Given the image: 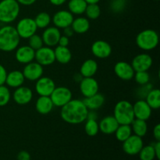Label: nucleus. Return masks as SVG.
<instances>
[{
    "mask_svg": "<svg viewBox=\"0 0 160 160\" xmlns=\"http://www.w3.org/2000/svg\"><path fill=\"white\" fill-rule=\"evenodd\" d=\"M88 109L83 100L72 98L68 103L61 107L60 117L63 121L70 124H80L87 120Z\"/></svg>",
    "mask_w": 160,
    "mask_h": 160,
    "instance_id": "1",
    "label": "nucleus"
},
{
    "mask_svg": "<svg viewBox=\"0 0 160 160\" xmlns=\"http://www.w3.org/2000/svg\"><path fill=\"white\" fill-rule=\"evenodd\" d=\"M20 38L15 27L6 24L0 28V50L10 52L17 49L20 45Z\"/></svg>",
    "mask_w": 160,
    "mask_h": 160,
    "instance_id": "2",
    "label": "nucleus"
},
{
    "mask_svg": "<svg viewBox=\"0 0 160 160\" xmlns=\"http://www.w3.org/2000/svg\"><path fill=\"white\" fill-rule=\"evenodd\" d=\"M135 42L140 49L145 52L152 51L159 45V34L153 29H145L138 34Z\"/></svg>",
    "mask_w": 160,
    "mask_h": 160,
    "instance_id": "3",
    "label": "nucleus"
},
{
    "mask_svg": "<svg viewBox=\"0 0 160 160\" xmlns=\"http://www.w3.org/2000/svg\"><path fill=\"white\" fill-rule=\"evenodd\" d=\"M113 117L119 124H129L135 119L133 104L128 100H120L114 106Z\"/></svg>",
    "mask_w": 160,
    "mask_h": 160,
    "instance_id": "4",
    "label": "nucleus"
},
{
    "mask_svg": "<svg viewBox=\"0 0 160 160\" xmlns=\"http://www.w3.org/2000/svg\"><path fill=\"white\" fill-rule=\"evenodd\" d=\"M20 5L17 0H2L0 1V22L2 23H12L19 17Z\"/></svg>",
    "mask_w": 160,
    "mask_h": 160,
    "instance_id": "5",
    "label": "nucleus"
},
{
    "mask_svg": "<svg viewBox=\"0 0 160 160\" xmlns=\"http://www.w3.org/2000/svg\"><path fill=\"white\" fill-rule=\"evenodd\" d=\"M20 39H28L38 31L34 20L31 17H23L17 22L15 27Z\"/></svg>",
    "mask_w": 160,
    "mask_h": 160,
    "instance_id": "6",
    "label": "nucleus"
},
{
    "mask_svg": "<svg viewBox=\"0 0 160 160\" xmlns=\"http://www.w3.org/2000/svg\"><path fill=\"white\" fill-rule=\"evenodd\" d=\"M49 97L54 106L61 108L73 98V93L68 88L59 86L55 88Z\"/></svg>",
    "mask_w": 160,
    "mask_h": 160,
    "instance_id": "7",
    "label": "nucleus"
},
{
    "mask_svg": "<svg viewBox=\"0 0 160 160\" xmlns=\"http://www.w3.org/2000/svg\"><path fill=\"white\" fill-rule=\"evenodd\" d=\"M144 146V142L142 138L138 137L135 134H131L127 140L123 142V152L129 156L138 155L139 152Z\"/></svg>",
    "mask_w": 160,
    "mask_h": 160,
    "instance_id": "8",
    "label": "nucleus"
},
{
    "mask_svg": "<svg viewBox=\"0 0 160 160\" xmlns=\"http://www.w3.org/2000/svg\"><path fill=\"white\" fill-rule=\"evenodd\" d=\"M34 59L42 67L52 65L56 62L54 48L48 46H42L35 51Z\"/></svg>",
    "mask_w": 160,
    "mask_h": 160,
    "instance_id": "9",
    "label": "nucleus"
},
{
    "mask_svg": "<svg viewBox=\"0 0 160 160\" xmlns=\"http://www.w3.org/2000/svg\"><path fill=\"white\" fill-rule=\"evenodd\" d=\"M153 63L152 57L146 52L139 53L132 59L131 66L134 71H148Z\"/></svg>",
    "mask_w": 160,
    "mask_h": 160,
    "instance_id": "10",
    "label": "nucleus"
},
{
    "mask_svg": "<svg viewBox=\"0 0 160 160\" xmlns=\"http://www.w3.org/2000/svg\"><path fill=\"white\" fill-rule=\"evenodd\" d=\"M56 87V83L52 78L42 76L36 81L35 92L39 96H50Z\"/></svg>",
    "mask_w": 160,
    "mask_h": 160,
    "instance_id": "11",
    "label": "nucleus"
},
{
    "mask_svg": "<svg viewBox=\"0 0 160 160\" xmlns=\"http://www.w3.org/2000/svg\"><path fill=\"white\" fill-rule=\"evenodd\" d=\"M22 72H23L25 80L30 81H36L43 76L44 68L38 62L33 61L26 64Z\"/></svg>",
    "mask_w": 160,
    "mask_h": 160,
    "instance_id": "12",
    "label": "nucleus"
},
{
    "mask_svg": "<svg viewBox=\"0 0 160 160\" xmlns=\"http://www.w3.org/2000/svg\"><path fill=\"white\" fill-rule=\"evenodd\" d=\"M113 70L117 78L126 81L132 80L135 73L131 64L126 61L117 62L114 66Z\"/></svg>",
    "mask_w": 160,
    "mask_h": 160,
    "instance_id": "13",
    "label": "nucleus"
},
{
    "mask_svg": "<svg viewBox=\"0 0 160 160\" xmlns=\"http://www.w3.org/2000/svg\"><path fill=\"white\" fill-rule=\"evenodd\" d=\"M80 92L84 98H88L95 94L98 93L99 86L97 80L93 77L92 78H83L79 83Z\"/></svg>",
    "mask_w": 160,
    "mask_h": 160,
    "instance_id": "14",
    "label": "nucleus"
},
{
    "mask_svg": "<svg viewBox=\"0 0 160 160\" xmlns=\"http://www.w3.org/2000/svg\"><path fill=\"white\" fill-rule=\"evenodd\" d=\"M112 46L104 40H97L92 45L91 51L98 59H106L112 54Z\"/></svg>",
    "mask_w": 160,
    "mask_h": 160,
    "instance_id": "15",
    "label": "nucleus"
},
{
    "mask_svg": "<svg viewBox=\"0 0 160 160\" xmlns=\"http://www.w3.org/2000/svg\"><path fill=\"white\" fill-rule=\"evenodd\" d=\"M73 15L69 10H62L57 11L56 13L52 17V22L53 23L55 27L59 29H64V28L70 27L73 22Z\"/></svg>",
    "mask_w": 160,
    "mask_h": 160,
    "instance_id": "16",
    "label": "nucleus"
},
{
    "mask_svg": "<svg viewBox=\"0 0 160 160\" xmlns=\"http://www.w3.org/2000/svg\"><path fill=\"white\" fill-rule=\"evenodd\" d=\"M12 99L17 105L20 106L29 104L33 99L32 90L30 88L23 85L17 88L12 93Z\"/></svg>",
    "mask_w": 160,
    "mask_h": 160,
    "instance_id": "17",
    "label": "nucleus"
},
{
    "mask_svg": "<svg viewBox=\"0 0 160 160\" xmlns=\"http://www.w3.org/2000/svg\"><path fill=\"white\" fill-rule=\"evenodd\" d=\"M61 35L62 34H61L60 29L55 26L48 27L44 30L42 38L45 46L53 48L58 45V42Z\"/></svg>",
    "mask_w": 160,
    "mask_h": 160,
    "instance_id": "18",
    "label": "nucleus"
},
{
    "mask_svg": "<svg viewBox=\"0 0 160 160\" xmlns=\"http://www.w3.org/2000/svg\"><path fill=\"white\" fill-rule=\"evenodd\" d=\"M134 117L136 119L148 120L152 113V109L148 106L145 99H138L133 104Z\"/></svg>",
    "mask_w": 160,
    "mask_h": 160,
    "instance_id": "19",
    "label": "nucleus"
},
{
    "mask_svg": "<svg viewBox=\"0 0 160 160\" xmlns=\"http://www.w3.org/2000/svg\"><path fill=\"white\" fill-rule=\"evenodd\" d=\"M35 51L31 48L29 45H22L17 47L15 52V58L18 62L21 64L29 63L34 60Z\"/></svg>",
    "mask_w": 160,
    "mask_h": 160,
    "instance_id": "20",
    "label": "nucleus"
},
{
    "mask_svg": "<svg viewBox=\"0 0 160 160\" xmlns=\"http://www.w3.org/2000/svg\"><path fill=\"white\" fill-rule=\"evenodd\" d=\"M119 126L118 122L113 116H107L102 119L98 123L99 131L104 134H112Z\"/></svg>",
    "mask_w": 160,
    "mask_h": 160,
    "instance_id": "21",
    "label": "nucleus"
},
{
    "mask_svg": "<svg viewBox=\"0 0 160 160\" xmlns=\"http://www.w3.org/2000/svg\"><path fill=\"white\" fill-rule=\"evenodd\" d=\"M25 82V78L23 74V72L20 70H12L7 73L5 84L8 88H17L23 85Z\"/></svg>",
    "mask_w": 160,
    "mask_h": 160,
    "instance_id": "22",
    "label": "nucleus"
},
{
    "mask_svg": "<svg viewBox=\"0 0 160 160\" xmlns=\"http://www.w3.org/2000/svg\"><path fill=\"white\" fill-rule=\"evenodd\" d=\"M54 107V105L49 96H39L36 100L35 109L37 112L42 115L50 113Z\"/></svg>",
    "mask_w": 160,
    "mask_h": 160,
    "instance_id": "23",
    "label": "nucleus"
},
{
    "mask_svg": "<svg viewBox=\"0 0 160 160\" xmlns=\"http://www.w3.org/2000/svg\"><path fill=\"white\" fill-rule=\"evenodd\" d=\"M98 68V62L95 59H88L81 64L80 73L83 78H92L96 74Z\"/></svg>",
    "mask_w": 160,
    "mask_h": 160,
    "instance_id": "24",
    "label": "nucleus"
},
{
    "mask_svg": "<svg viewBox=\"0 0 160 160\" xmlns=\"http://www.w3.org/2000/svg\"><path fill=\"white\" fill-rule=\"evenodd\" d=\"M84 105L88 110H98L105 103V97L100 93H96L83 99Z\"/></svg>",
    "mask_w": 160,
    "mask_h": 160,
    "instance_id": "25",
    "label": "nucleus"
},
{
    "mask_svg": "<svg viewBox=\"0 0 160 160\" xmlns=\"http://www.w3.org/2000/svg\"><path fill=\"white\" fill-rule=\"evenodd\" d=\"M70 27L72 28L74 33L82 34L89 31L91 24L90 21L87 17H79L73 19Z\"/></svg>",
    "mask_w": 160,
    "mask_h": 160,
    "instance_id": "26",
    "label": "nucleus"
},
{
    "mask_svg": "<svg viewBox=\"0 0 160 160\" xmlns=\"http://www.w3.org/2000/svg\"><path fill=\"white\" fill-rule=\"evenodd\" d=\"M56 61L61 64H67L71 61L72 52L68 47L56 45L54 48Z\"/></svg>",
    "mask_w": 160,
    "mask_h": 160,
    "instance_id": "27",
    "label": "nucleus"
},
{
    "mask_svg": "<svg viewBox=\"0 0 160 160\" xmlns=\"http://www.w3.org/2000/svg\"><path fill=\"white\" fill-rule=\"evenodd\" d=\"M131 127L132 133L138 137H145L148 132V123H146V120L135 118L131 123Z\"/></svg>",
    "mask_w": 160,
    "mask_h": 160,
    "instance_id": "28",
    "label": "nucleus"
},
{
    "mask_svg": "<svg viewBox=\"0 0 160 160\" xmlns=\"http://www.w3.org/2000/svg\"><path fill=\"white\" fill-rule=\"evenodd\" d=\"M87 5L84 0H70L68 2V10L73 15H82L85 12Z\"/></svg>",
    "mask_w": 160,
    "mask_h": 160,
    "instance_id": "29",
    "label": "nucleus"
},
{
    "mask_svg": "<svg viewBox=\"0 0 160 160\" xmlns=\"http://www.w3.org/2000/svg\"><path fill=\"white\" fill-rule=\"evenodd\" d=\"M148 106L152 109H158L160 107V90L152 88L145 98Z\"/></svg>",
    "mask_w": 160,
    "mask_h": 160,
    "instance_id": "30",
    "label": "nucleus"
},
{
    "mask_svg": "<svg viewBox=\"0 0 160 160\" xmlns=\"http://www.w3.org/2000/svg\"><path fill=\"white\" fill-rule=\"evenodd\" d=\"M116 138L120 142H123L132 134V129L129 124H119L115 131Z\"/></svg>",
    "mask_w": 160,
    "mask_h": 160,
    "instance_id": "31",
    "label": "nucleus"
},
{
    "mask_svg": "<svg viewBox=\"0 0 160 160\" xmlns=\"http://www.w3.org/2000/svg\"><path fill=\"white\" fill-rule=\"evenodd\" d=\"M36 25H37L38 29H45V28L49 27L50 23L52 22V17L48 12H41L38 14L34 19Z\"/></svg>",
    "mask_w": 160,
    "mask_h": 160,
    "instance_id": "32",
    "label": "nucleus"
},
{
    "mask_svg": "<svg viewBox=\"0 0 160 160\" xmlns=\"http://www.w3.org/2000/svg\"><path fill=\"white\" fill-rule=\"evenodd\" d=\"M84 13L88 20H97L101 15V8L98 6V3L88 4Z\"/></svg>",
    "mask_w": 160,
    "mask_h": 160,
    "instance_id": "33",
    "label": "nucleus"
},
{
    "mask_svg": "<svg viewBox=\"0 0 160 160\" xmlns=\"http://www.w3.org/2000/svg\"><path fill=\"white\" fill-rule=\"evenodd\" d=\"M84 131L87 135L90 137H94L97 135L99 132V127L98 123L95 120H86L84 124Z\"/></svg>",
    "mask_w": 160,
    "mask_h": 160,
    "instance_id": "34",
    "label": "nucleus"
},
{
    "mask_svg": "<svg viewBox=\"0 0 160 160\" xmlns=\"http://www.w3.org/2000/svg\"><path fill=\"white\" fill-rule=\"evenodd\" d=\"M138 155L141 160H154L156 159V154L152 144L142 147Z\"/></svg>",
    "mask_w": 160,
    "mask_h": 160,
    "instance_id": "35",
    "label": "nucleus"
},
{
    "mask_svg": "<svg viewBox=\"0 0 160 160\" xmlns=\"http://www.w3.org/2000/svg\"><path fill=\"white\" fill-rule=\"evenodd\" d=\"M11 92L7 86H0V107L6 106L11 99Z\"/></svg>",
    "mask_w": 160,
    "mask_h": 160,
    "instance_id": "36",
    "label": "nucleus"
},
{
    "mask_svg": "<svg viewBox=\"0 0 160 160\" xmlns=\"http://www.w3.org/2000/svg\"><path fill=\"white\" fill-rule=\"evenodd\" d=\"M152 88L153 86L150 82L143 85H139V87L135 91V95L138 99H145L147 95Z\"/></svg>",
    "mask_w": 160,
    "mask_h": 160,
    "instance_id": "37",
    "label": "nucleus"
},
{
    "mask_svg": "<svg viewBox=\"0 0 160 160\" xmlns=\"http://www.w3.org/2000/svg\"><path fill=\"white\" fill-rule=\"evenodd\" d=\"M28 45L31 47V48L36 51L38 48H42V46H44L43 41H42V36H40L39 34H34L32 36L28 38Z\"/></svg>",
    "mask_w": 160,
    "mask_h": 160,
    "instance_id": "38",
    "label": "nucleus"
},
{
    "mask_svg": "<svg viewBox=\"0 0 160 160\" xmlns=\"http://www.w3.org/2000/svg\"><path fill=\"white\" fill-rule=\"evenodd\" d=\"M134 78L138 85L148 84L150 82V75L148 71H137L134 73Z\"/></svg>",
    "mask_w": 160,
    "mask_h": 160,
    "instance_id": "39",
    "label": "nucleus"
},
{
    "mask_svg": "<svg viewBox=\"0 0 160 160\" xmlns=\"http://www.w3.org/2000/svg\"><path fill=\"white\" fill-rule=\"evenodd\" d=\"M127 4V0H111L109 7L115 13H120L123 11Z\"/></svg>",
    "mask_w": 160,
    "mask_h": 160,
    "instance_id": "40",
    "label": "nucleus"
},
{
    "mask_svg": "<svg viewBox=\"0 0 160 160\" xmlns=\"http://www.w3.org/2000/svg\"><path fill=\"white\" fill-rule=\"evenodd\" d=\"M6 75H7V71L6 68L2 64H0V86L5 84Z\"/></svg>",
    "mask_w": 160,
    "mask_h": 160,
    "instance_id": "41",
    "label": "nucleus"
},
{
    "mask_svg": "<svg viewBox=\"0 0 160 160\" xmlns=\"http://www.w3.org/2000/svg\"><path fill=\"white\" fill-rule=\"evenodd\" d=\"M69 44H70V38L67 37L65 35H61L58 42V45L63 47H68Z\"/></svg>",
    "mask_w": 160,
    "mask_h": 160,
    "instance_id": "42",
    "label": "nucleus"
},
{
    "mask_svg": "<svg viewBox=\"0 0 160 160\" xmlns=\"http://www.w3.org/2000/svg\"><path fill=\"white\" fill-rule=\"evenodd\" d=\"M17 160H31V155L27 151H20L17 154Z\"/></svg>",
    "mask_w": 160,
    "mask_h": 160,
    "instance_id": "43",
    "label": "nucleus"
},
{
    "mask_svg": "<svg viewBox=\"0 0 160 160\" xmlns=\"http://www.w3.org/2000/svg\"><path fill=\"white\" fill-rule=\"evenodd\" d=\"M153 148H154L155 154H156V158L158 160L160 159V141H156L154 144H152Z\"/></svg>",
    "mask_w": 160,
    "mask_h": 160,
    "instance_id": "44",
    "label": "nucleus"
},
{
    "mask_svg": "<svg viewBox=\"0 0 160 160\" xmlns=\"http://www.w3.org/2000/svg\"><path fill=\"white\" fill-rule=\"evenodd\" d=\"M153 137L156 141H160V124L157 123L153 128Z\"/></svg>",
    "mask_w": 160,
    "mask_h": 160,
    "instance_id": "45",
    "label": "nucleus"
},
{
    "mask_svg": "<svg viewBox=\"0 0 160 160\" xmlns=\"http://www.w3.org/2000/svg\"><path fill=\"white\" fill-rule=\"evenodd\" d=\"M98 118V114L96 110H88L87 114V120H97Z\"/></svg>",
    "mask_w": 160,
    "mask_h": 160,
    "instance_id": "46",
    "label": "nucleus"
},
{
    "mask_svg": "<svg viewBox=\"0 0 160 160\" xmlns=\"http://www.w3.org/2000/svg\"><path fill=\"white\" fill-rule=\"evenodd\" d=\"M17 2L20 5H22V6H28L34 4L36 2V0H17Z\"/></svg>",
    "mask_w": 160,
    "mask_h": 160,
    "instance_id": "47",
    "label": "nucleus"
},
{
    "mask_svg": "<svg viewBox=\"0 0 160 160\" xmlns=\"http://www.w3.org/2000/svg\"><path fill=\"white\" fill-rule=\"evenodd\" d=\"M63 30V35L67 36V37L68 38H70L72 37V36L73 35V34H74V32H73V29H72L71 27H67V28H64Z\"/></svg>",
    "mask_w": 160,
    "mask_h": 160,
    "instance_id": "48",
    "label": "nucleus"
},
{
    "mask_svg": "<svg viewBox=\"0 0 160 160\" xmlns=\"http://www.w3.org/2000/svg\"><path fill=\"white\" fill-rule=\"evenodd\" d=\"M67 0H49L50 3L53 6H60L62 5H63L64 3L67 2Z\"/></svg>",
    "mask_w": 160,
    "mask_h": 160,
    "instance_id": "49",
    "label": "nucleus"
},
{
    "mask_svg": "<svg viewBox=\"0 0 160 160\" xmlns=\"http://www.w3.org/2000/svg\"><path fill=\"white\" fill-rule=\"evenodd\" d=\"M82 78H83V77L81 76V74L80 73H76V74L73 76V79H74V81L78 83H80V81L82 80Z\"/></svg>",
    "mask_w": 160,
    "mask_h": 160,
    "instance_id": "50",
    "label": "nucleus"
},
{
    "mask_svg": "<svg viewBox=\"0 0 160 160\" xmlns=\"http://www.w3.org/2000/svg\"><path fill=\"white\" fill-rule=\"evenodd\" d=\"M88 4H95V3H98L101 0H84Z\"/></svg>",
    "mask_w": 160,
    "mask_h": 160,
    "instance_id": "51",
    "label": "nucleus"
},
{
    "mask_svg": "<svg viewBox=\"0 0 160 160\" xmlns=\"http://www.w3.org/2000/svg\"><path fill=\"white\" fill-rule=\"evenodd\" d=\"M154 1H159V0H154Z\"/></svg>",
    "mask_w": 160,
    "mask_h": 160,
    "instance_id": "52",
    "label": "nucleus"
}]
</instances>
